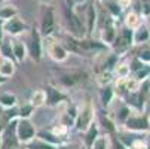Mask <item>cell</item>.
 <instances>
[{"label": "cell", "mask_w": 150, "mask_h": 149, "mask_svg": "<svg viewBox=\"0 0 150 149\" xmlns=\"http://www.w3.org/2000/svg\"><path fill=\"white\" fill-rule=\"evenodd\" d=\"M58 149H80V146L76 145V143H69V145H62V146H59Z\"/></svg>", "instance_id": "28"}, {"label": "cell", "mask_w": 150, "mask_h": 149, "mask_svg": "<svg viewBox=\"0 0 150 149\" xmlns=\"http://www.w3.org/2000/svg\"><path fill=\"white\" fill-rule=\"evenodd\" d=\"M33 109H34V108H33L30 103L21 106L19 111H18V118H25V119H28L30 115H31V112H33Z\"/></svg>", "instance_id": "21"}, {"label": "cell", "mask_w": 150, "mask_h": 149, "mask_svg": "<svg viewBox=\"0 0 150 149\" xmlns=\"http://www.w3.org/2000/svg\"><path fill=\"white\" fill-rule=\"evenodd\" d=\"M149 83H150V75H149Z\"/></svg>", "instance_id": "38"}, {"label": "cell", "mask_w": 150, "mask_h": 149, "mask_svg": "<svg viewBox=\"0 0 150 149\" xmlns=\"http://www.w3.org/2000/svg\"><path fill=\"white\" fill-rule=\"evenodd\" d=\"M67 16H69V23H70V29L73 31V34L76 37H83V24H82V19L79 18V15L73 11H67Z\"/></svg>", "instance_id": "9"}, {"label": "cell", "mask_w": 150, "mask_h": 149, "mask_svg": "<svg viewBox=\"0 0 150 149\" xmlns=\"http://www.w3.org/2000/svg\"><path fill=\"white\" fill-rule=\"evenodd\" d=\"M149 37H150V33L144 27L137 29L135 33H132V42H135V43H143V42H147Z\"/></svg>", "instance_id": "18"}, {"label": "cell", "mask_w": 150, "mask_h": 149, "mask_svg": "<svg viewBox=\"0 0 150 149\" xmlns=\"http://www.w3.org/2000/svg\"><path fill=\"white\" fill-rule=\"evenodd\" d=\"M103 36H104V40L107 42V43H113V40H115V37H116V31H115V27H113V24L110 23V21L107 23Z\"/></svg>", "instance_id": "20"}, {"label": "cell", "mask_w": 150, "mask_h": 149, "mask_svg": "<svg viewBox=\"0 0 150 149\" xmlns=\"http://www.w3.org/2000/svg\"><path fill=\"white\" fill-rule=\"evenodd\" d=\"M54 30H55V15H54V11L51 8H48L43 12V16H42L40 31L43 36H49L54 33Z\"/></svg>", "instance_id": "6"}, {"label": "cell", "mask_w": 150, "mask_h": 149, "mask_svg": "<svg viewBox=\"0 0 150 149\" xmlns=\"http://www.w3.org/2000/svg\"><path fill=\"white\" fill-rule=\"evenodd\" d=\"M16 14H18L16 8H13L11 5H6V6L0 8V19H2V21H8V19L16 16Z\"/></svg>", "instance_id": "19"}, {"label": "cell", "mask_w": 150, "mask_h": 149, "mask_svg": "<svg viewBox=\"0 0 150 149\" xmlns=\"http://www.w3.org/2000/svg\"><path fill=\"white\" fill-rule=\"evenodd\" d=\"M116 72H117V78H120V79H126L128 75L131 73L129 72V66H126V64H119L116 67Z\"/></svg>", "instance_id": "24"}, {"label": "cell", "mask_w": 150, "mask_h": 149, "mask_svg": "<svg viewBox=\"0 0 150 149\" xmlns=\"http://www.w3.org/2000/svg\"><path fill=\"white\" fill-rule=\"evenodd\" d=\"M2 113H3V112H2ZM5 127H6V121L3 119V116H2V115H0V134L3 133V130H5Z\"/></svg>", "instance_id": "29"}, {"label": "cell", "mask_w": 150, "mask_h": 149, "mask_svg": "<svg viewBox=\"0 0 150 149\" xmlns=\"http://www.w3.org/2000/svg\"><path fill=\"white\" fill-rule=\"evenodd\" d=\"M24 30H25V24L16 16H13L8 21H3V31H6L11 36H16L19 33H23Z\"/></svg>", "instance_id": "8"}, {"label": "cell", "mask_w": 150, "mask_h": 149, "mask_svg": "<svg viewBox=\"0 0 150 149\" xmlns=\"http://www.w3.org/2000/svg\"><path fill=\"white\" fill-rule=\"evenodd\" d=\"M48 54L57 63L66 61L67 57H69V51L66 49V46L58 43V42H51V43H48Z\"/></svg>", "instance_id": "7"}, {"label": "cell", "mask_w": 150, "mask_h": 149, "mask_svg": "<svg viewBox=\"0 0 150 149\" xmlns=\"http://www.w3.org/2000/svg\"><path fill=\"white\" fill-rule=\"evenodd\" d=\"M101 97H103V103L107 106V104H110L112 98H113V90L110 87H105L103 88V93H101Z\"/></svg>", "instance_id": "23"}, {"label": "cell", "mask_w": 150, "mask_h": 149, "mask_svg": "<svg viewBox=\"0 0 150 149\" xmlns=\"http://www.w3.org/2000/svg\"><path fill=\"white\" fill-rule=\"evenodd\" d=\"M120 2H122V3H126V0H120Z\"/></svg>", "instance_id": "36"}, {"label": "cell", "mask_w": 150, "mask_h": 149, "mask_svg": "<svg viewBox=\"0 0 150 149\" xmlns=\"http://www.w3.org/2000/svg\"><path fill=\"white\" fill-rule=\"evenodd\" d=\"M149 33H150V16H149Z\"/></svg>", "instance_id": "33"}, {"label": "cell", "mask_w": 150, "mask_h": 149, "mask_svg": "<svg viewBox=\"0 0 150 149\" xmlns=\"http://www.w3.org/2000/svg\"><path fill=\"white\" fill-rule=\"evenodd\" d=\"M137 58H138L140 61H144V63H150V48H147V46L141 48V51L138 52Z\"/></svg>", "instance_id": "26"}, {"label": "cell", "mask_w": 150, "mask_h": 149, "mask_svg": "<svg viewBox=\"0 0 150 149\" xmlns=\"http://www.w3.org/2000/svg\"><path fill=\"white\" fill-rule=\"evenodd\" d=\"M45 93H46V104H49V106L58 104L59 101L66 100V96H64L61 91L55 90L54 87H51V85H49V87H46Z\"/></svg>", "instance_id": "11"}, {"label": "cell", "mask_w": 150, "mask_h": 149, "mask_svg": "<svg viewBox=\"0 0 150 149\" xmlns=\"http://www.w3.org/2000/svg\"><path fill=\"white\" fill-rule=\"evenodd\" d=\"M39 2H49V0H39Z\"/></svg>", "instance_id": "35"}, {"label": "cell", "mask_w": 150, "mask_h": 149, "mask_svg": "<svg viewBox=\"0 0 150 149\" xmlns=\"http://www.w3.org/2000/svg\"><path fill=\"white\" fill-rule=\"evenodd\" d=\"M15 134H16V139H18L19 143L27 145L30 140L34 139V134H36L34 125L31 124L30 119L18 118L16 119V124H15Z\"/></svg>", "instance_id": "1"}, {"label": "cell", "mask_w": 150, "mask_h": 149, "mask_svg": "<svg viewBox=\"0 0 150 149\" xmlns=\"http://www.w3.org/2000/svg\"><path fill=\"white\" fill-rule=\"evenodd\" d=\"M18 103L16 97L11 93H0V108H5V109H12L15 108Z\"/></svg>", "instance_id": "13"}, {"label": "cell", "mask_w": 150, "mask_h": 149, "mask_svg": "<svg viewBox=\"0 0 150 149\" xmlns=\"http://www.w3.org/2000/svg\"><path fill=\"white\" fill-rule=\"evenodd\" d=\"M86 133V137H85V142H86V146H88V149H91V146H92V143L95 142V139L98 137V128H97V124H91L89 125V128L85 131Z\"/></svg>", "instance_id": "16"}, {"label": "cell", "mask_w": 150, "mask_h": 149, "mask_svg": "<svg viewBox=\"0 0 150 149\" xmlns=\"http://www.w3.org/2000/svg\"><path fill=\"white\" fill-rule=\"evenodd\" d=\"M13 73H15V61L5 58V57H0V76L3 79H8Z\"/></svg>", "instance_id": "10"}, {"label": "cell", "mask_w": 150, "mask_h": 149, "mask_svg": "<svg viewBox=\"0 0 150 149\" xmlns=\"http://www.w3.org/2000/svg\"><path fill=\"white\" fill-rule=\"evenodd\" d=\"M91 149H107V139L105 137H97L92 143Z\"/></svg>", "instance_id": "27"}, {"label": "cell", "mask_w": 150, "mask_h": 149, "mask_svg": "<svg viewBox=\"0 0 150 149\" xmlns=\"http://www.w3.org/2000/svg\"><path fill=\"white\" fill-rule=\"evenodd\" d=\"M3 40V21L0 19V43H2Z\"/></svg>", "instance_id": "30"}, {"label": "cell", "mask_w": 150, "mask_h": 149, "mask_svg": "<svg viewBox=\"0 0 150 149\" xmlns=\"http://www.w3.org/2000/svg\"><path fill=\"white\" fill-rule=\"evenodd\" d=\"M147 104H149V118H150V93H149V97H147Z\"/></svg>", "instance_id": "31"}, {"label": "cell", "mask_w": 150, "mask_h": 149, "mask_svg": "<svg viewBox=\"0 0 150 149\" xmlns=\"http://www.w3.org/2000/svg\"><path fill=\"white\" fill-rule=\"evenodd\" d=\"M126 26H128V29H135L137 26H138V16H137V14H129L126 16Z\"/></svg>", "instance_id": "25"}, {"label": "cell", "mask_w": 150, "mask_h": 149, "mask_svg": "<svg viewBox=\"0 0 150 149\" xmlns=\"http://www.w3.org/2000/svg\"><path fill=\"white\" fill-rule=\"evenodd\" d=\"M12 54H13V60L16 63L24 61L27 57V48L24 43H21L19 40H13L12 42Z\"/></svg>", "instance_id": "12"}, {"label": "cell", "mask_w": 150, "mask_h": 149, "mask_svg": "<svg viewBox=\"0 0 150 149\" xmlns=\"http://www.w3.org/2000/svg\"><path fill=\"white\" fill-rule=\"evenodd\" d=\"M30 104L33 108H40V106L46 104V93L45 90H37L31 94V98H30Z\"/></svg>", "instance_id": "14"}, {"label": "cell", "mask_w": 150, "mask_h": 149, "mask_svg": "<svg viewBox=\"0 0 150 149\" xmlns=\"http://www.w3.org/2000/svg\"><path fill=\"white\" fill-rule=\"evenodd\" d=\"M28 54L34 61H39L42 57V42H40V34L36 29L31 30L30 33V42H28Z\"/></svg>", "instance_id": "5"}, {"label": "cell", "mask_w": 150, "mask_h": 149, "mask_svg": "<svg viewBox=\"0 0 150 149\" xmlns=\"http://www.w3.org/2000/svg\"><path fill=\"white\" fill-rule=\"evenodd\" d=\"M0 115H2V108H0Z\"/></svg>", "instance_id": "37"}, {"label": "cell", "mask_w": 150, "mask_h": 149, "mask_svg": "<svg viewBox=\"0 0 150 149\" xmlns=\"http://www.w3.org/2000/svg\"><path fill=\"white\" fill-rule=\"evenodd\" d=\"M94 122V106L91 104V101H86L85 106L82 108V111L77 112L76 116V128L80 131H86L89 128V125Z\"/></svg>", "instance_id": "2"}, {"label": "cell", "mask_w": 150, "mask_h": 149, "mask_svg": "<svg viewBox=\"0 0 150 149\" xmlns=\"http://www.w3.org/2000/svg\"><path fill=\"white\" fill-rule=\"evenodd\" d=\"M86 16H88V31L92 33V30H94V24H95V9H94V6H88Z\"/></svg>", "instance_id": "22"}, {"label": "cell", "mask_w": 150, "mask_h": 149, "mask_svg": "<svg viewBox=\"0 0 150 149\" xmlns=\"http://www.w3.org/2000/svg\"><path fill=\"white\" fill-rule=\"evenodd\" d=\"M132 45V30L131 29H122L119 33H116V37L113 40V49L117 54L125 52L126 49H129Z\"/></svg>", "instance_id": "3"}, {"label": "cell", "mask_w": 150, "mask_h": 149, "mask_svg": "<svg viewBox=\"0 0 150 149\" xmlns=\"http://www.w3.org/2000/svg\"><path fill=\"white\" fill-rule=\"evenodd\" d=\"M25 149H58V148H55V145H51L42 139H33L25 145Z\"/></svg>", "instance_id": "15"}, {"label": "cell", "mask_w": 150, "mask_h": 149, "mask_svg": "<svg viewBox=\"0 0 150 149\" xmlns=\"http://www.w3.org/2000/svg\"><path fill=\"white\" fill-rule=\"evenodd\" d=\"M0 148H2V134H0Z\"/></svg>", "instance_id": "34"}, {"label": "cell", "mask_w": 150, "mask_h": 149, "mask_svg": "<svg viewBox=\"0 0 150 149\" xmlns=\"http://www.w3.org/2000/svg\"><path fill=\"white\" fill-rule=\"evenodd\" d=\"M5 81H6V79H3V78H2V76H0V85H2V83H3V82H5Z\"/></svg>", "instance_id": "32"}, {"label": "cell", "mask_w": 150, "mask_h": 149, "mask_svg": "<svg viewBox=\"0 0 150 149\" xmlns=\"http://www.w3.org/2000/svg\"><path fill=\"white\" fill-rule=\"evenodd\" d=\"M0 57H5L9 60H13V54H12V42L11 40H2L0 43ZM15 61V60H13Z\"/></svg>", "instance_id": "17"}, {"label": "cell", "mask_w": 150, "mask_h": 149, "mask_svg": "<svg viewBox=\"0 0 150 149\" xmlns=\"http://www.w3.org/2000/svg\"><path fill=\"white\" fill-rule=\"evenodd\" d=\"M125 125L128 130L132 131H147L150 128L149 124V116L147 115H129L125 121Z\"/></svg>", "instance_id": "4"}]
</instances>
